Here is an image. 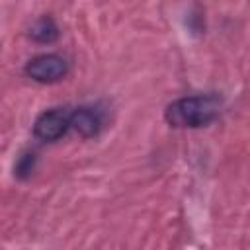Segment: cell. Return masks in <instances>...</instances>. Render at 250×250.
Returning a JSON list of instances; mask_svg holds the SVG:
<instances>
[{
	"instance_id": "277c9868",
	"label": "cell",
	"mask_w": 250,
	"mask_h": 250,
	"mask_svg": "<svg viewBox=\"0 0 250 250\" xmlns=\"http://www.w3.org/2000/svg\"><path fill=\"white\" fill-rule=\"evenodd\" d=\"M70 119V127L84 139H90V137H96L102 129V119L100 115L94 111V109H88V107H80L76 111H72L68 115Z\"/></svg>"
},
{
	"instance_id": "8992f818",
	"label": "cell",
	"mask_w": 250,
	"mask_h": 250,
	"mask_svg": "<svg viewBox=\"0 0 250 250\" xmlns=\"http://www.w3.org/2000/svg\"><path fill=\"white\" fill-rule=\"evenodd\" d=\"M33 162H35V154H29V152L23 154L16 164V174L20 178H27L31 174V170H33Z\"/></svg>"
},
{
	"instance_id": "6da1fadb",
	"label": "cell",
	"mask_w": 250,
	"mask_h": 250,
	"mask_svg": "<svg viewBox=\"0 0 250 250\" xmlns=\"http://www.w3.org/2000/svg\"><path fill=\"white\" fill-rule=\"evenodd\" d=\"M164 117L172 127H201L217 117V104L203 96L180 98L166 107Z\"/></svg>"
},
{
	"instance_id": "7a4b0ae2",
	"label": "cell",
	"mask_w": 250,
	"mask_h": 250,
	"mask_svg": "<svg viewBox=\"0 0 250 250\" xmlns=\"http://www.w3.org/2000/svg\"><path fill=\"white\" fill-rule=\"evenodd\" d=\"M68 64L61 55H37L25 64V74L41 84H53L66 76Z\"/></svg>"
},
{
	"instance_id": "3957f363",
	"label": "cell",
	"mask_w": 250,
	"mask_h": 250,
	"mask_svg": "<svg viewBox=\"0 0 250 250\" xmlns=\"http://www.w3.org/2000/svg\"><path fill=\"white\" fill-rule=\"evenodd\" d=\"M68 127H70L68 113L62 109H51L37 117V121L33 125V133L37 139L53 143V141H59L66 133Z\"/></svg>"
},
{
	"instance_id": "5b68a950",
	"label": "cell",
	"mask_w": 250,
	"mask_h": 250,
	"mask_svg": "<svg viewBox=\"0 0 250 250\" xmlns=\"http://www.w3.org/2000/svg\"><path fill=\"white\" fill-rule=\"evenodd\" d=\"M29 37H31L33 41H37V43H53V41H57V37H59V27H57V23H55L53 18L43 16V18H39V20L31 25Z\"/></svg>"
}]
</instances>
